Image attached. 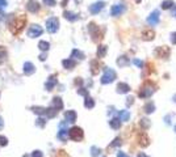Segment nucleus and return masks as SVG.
I'll list each match as a JSON object with an SVG mask.
<instances>
[{"label":"nucleus","instance_id":"0eeeda50","mask_svg":"<svg viewBox=\"0 0 176 157\" xmlns=\"http://www.w3.org/2000/svg\"><path fill=\"white\" fill-rule=\"evenodd\" d=\"M170 54H171V51L167 46H159V47H156V50H155V55L158 56V58L167 59L168 56H170Z\"/></svg>","mask_w":176,"mask_h":157},{"label":"nucleus","instance_id":"bf43d9fd","mask_svg":"<svg viewBox=\"0 0 176 157\" xmlns=\"http://www.w3.org/2000/svg\"><path fill=\"white\" fill-rule=\"evenodd\" d=\"M175 131H176V124H175Z\"/></svg>","mask_w":176,"mask_h":157},{"label":"nucleus","instance_id":"4d7b16f0","mask_svg":"<svg viewBox=\"0 0 176 157\" xmlns=\"http://www.w3.org/2000/svg\"><path fill=\"white\" fill-rule=\"evenodd\" d=\"M67 1H69V0H63V1H62V5H64V4H66V3Z\"/></svg>","mask_w":176,"mask_h":157},{"label":"nucleus","instance_id":"3c124183","mask_svg":"<svg viewBox=\"0 0 176 157\" xmlns=\"http://www.w3.org/2000/svg\"><path fill=\"white\" fill-rule=\"evenodd\" d=\"M38 58H39V60H42V62H44V60L46 59V54H45V51H44V54H41V55L38 56Z\"/></svg>","mask_w":176,"mask_h":157},{"label":"nucleus","instance_id":"20e7f679","mask_svg":"<svg viewBox=\"0 0 176 157\" xmlns=\"http://www.w3.org/2000/svg\"><path fill=\"white\" fill-rule=\"evenodd\" d=\"M84 136V132H83V130H82L80 127H71L70 130H69V138L71 139V140H74V141H80L82 139H83Z\"/></svg>","mask_w":176,"mask_h":157},{"label":"nucleus","instance_id":"4c0bfd02","mask_svg":"<svg viewBox=\"0 0 176 157\" xmlns=\"http://www.w3.org/2000/svg\"><path fill=\"white\" fill-rule=\"evenodd\" d=\"M7 145H8V139L0 135V147H7Z\"/></svg>","mask_w":176,"mask_h":157},{"label":"nucleus","instance_id":"864d4df0","mask_svg":"<svg viewBox=\"0 0 176 157\" xmlns=\"http://www.w3.org/2000/svg\"><path fill=\"white\" fill-rule=\"evenodd\" d=\"M172 16L176 19V7H174V8H172Z\"/></svg>","mask_w":176,"mask_h":157},{"label":"nucleus","instance_id":"1a4fd4ad","mask_svg":"<svg viewBox=\"0 0 176 157\" xmlns=\"http://www.w3.org/2000/svg\"><path fill=\"white\" fill-rule=\"evenodd\" d=\"M125 12V7L122 4H114L112 8H110V15L112 16H120Z\"/></svg>","mask_w":176,"mask_h":157},{"label":"nucleus","instance_id":"a18cd8bd","mask_svg":"<svg viewBox=\"0 0 176 157\" xmlns=\"http://www.w3.org/2000/svg\"><path fill=\"white\" fill-rule=\"evenodd\" d=\"M126 99H128V101H126V105H128V106H130L131 103L134 102V97H128Z\"/></svg>","mask_w":176,"mask_h":157},{"label":"nucleus","instance_id":"79ce46f5","mask_svg":"<svg viewBox=\"0 0 176 157\" xmlns=\"http://www.w3.org/2000/svg\"><path fill=\"white\" fill-rule=\"evenodd\" d=\"M133 64H135L137 67H139V68H143V62L139 59H133Z\"/></svg>","mask_w":176,"mask_h":157},{"label":"nucleus","instance_id":"c03bdc74","mask_svg":"<svg viewBox=\"0 0 176 157\" xmlns=\"http://www.w3.org/2000/svg\"><path fill=\"white\" fill-rule=\"evenodd\" d=\"M32 157H44V155H42L41 151H34L32 153Z\"/></svg>","mask_w":176,"mask_h":157},{"label":"nucleus","instance_id":"6ab92c4d","mask_svg":"<svg viewBox=\"0 0 176 157\" xmlns=\"http://www.w3.org/2000/svg\"><path fill=\"white\" fill-rule=\"evenodd\" d=\"M71 58H73V59H78V60H83V59L85 58V55L80 51V50L74 49L73 52H71Z\"/></svg>","mask_w":176,"mask_h":157},{"label":"nucleus","instance_id":"6e6d98bb","mask_svg":"<svg viewBox=\"0 0 176 157\" xmlns=\"http://www.w3.org/2000/svg\"><path fill=\"white\" fill-rule=\"evenodd\" d=\"M138 157H150V156H147L146 153H139V155H138Z\"/></svg>","mask_w":176,"mask_h":157},{"label":"nucleus","instance_id":"473e14b6","mask_svg":"<svg viewBox=\"0 0 176 157\" xmlns=\"http://www.w3.org/2000/svg\"><path fill=\"white\" fill-rule=\"evenodd\" d=\"M38 49L41 50V51H45L46 52L50 49V43H49V42H46V41H41L38 43Z\"/></svg>","mask_w":176,"mask_h":157},{"label":"nucleus","instance_id":"f257e3e1","mask_svg":"<svg viewBox=\"0 0 176 157\" xmlns=\"http://www.w3.org/2000/svg\"><path fill=\"white\" fill-rule=\"evenodd\" d=\"M154 92H155V85H154V83H151V81H146V83L141 87V89H139L138 96L141 98H149V97L153 96Z\"/></svg>","mask_w":176,"mask_h":157},{"label":"nucleus","instance_id":"e433bc0d","mask_svg":"<svg viewBox=\"0 0 176 157\" xmlns=\"http://www.w3.org/2000/svg\"><path fill=\"white\" fill-rule=\"evenodd\" d=\"M7 59V50L0 46V60H5Z\"/></svg>","mask_w":176,"mask_h":157},{"label":"nucleus","instance_id":"f03ea898","mask_svg":"<svg viewBox=\"0 0 176 157\" xmlns=\"http://www.w3.org/2000/svg\"><path fill=\"white\" fill-rule=\"evenodd\" d=\"M25 24H26V17L25 16H19L17 19H15V21L11 25V31H12V34H15V35L19 34L20 31L24 29Z\"/></svg>","mask_w":176,"mask_h":157},{"label":"nucleus","instance_id":"2f4dec72","mask_svg":"<svg viewBox=\"0 0 176 157\" xmlns=\"http://www.w3.org/2000/svg\"><path fill=\"white\" fill-rule=\"evenodd\" d=\"M107 46H104V45H100L99 47H97V56L99 58H104V56L107 55Z\"/></svg>","mask_w":176,"mask_h":157},{"label":"nucleus","instance_id":"b1692460","mask_svg":"<svg viewBox=\"0 0 176 157\" xmlns=\"http://www.w3.org/2000/svg\"><path fill=\"white\" fill-rule=\"evenodd\" d=\"M63 16H64V19L71 21V22H74V21L78 20V15H75L74 12H70V10H66V12L63 13Z\"/></svg>","mask_w":176,"mask_h":157},{"label":"nucleus","instance_id":"f3484780","mask_svg":"<svg viewBox=\"0 0 176 157\" xmlns=\"http://www.w3.org/2000/svg\"><path fill=\"white\" fill-rule=\"evenodd\" d=\"M129 92H130V87L126 83H120L117 85V93L125 94V93H129Z\"/></svg>","mask_w":176,"mask_h":157},{"label":"nucleus","instance_id":"8fccbe9b","mask_svg":"<svg viewBox=\"0 0 176 157\" xmlns=\"http://www.w3.org/2000/svg\"><path fill=\"white\" fill-rule=\"evenodd\" d=\"M117 157H130V156H128L126 153H124V152H118L117 153Z\"/></svg>","mask_w":176,"mask_h":157},{"label":"nucleus","instance_id":"ddd939ff","mask_svg":"<svg viewBox=\"0 0 176 157\" xmlns=\"http://www.w3.org/2000/svg\"><path fill=\"white\" fill-rule=\"evenodd\" d=\"M26 9L32 13H36L39 10V4L37 1H34V0H29V1L26 3Z\"/></svg>","mask_w":176,"mask_h":157},{"label":"nucleus","instance_id":"dca6fc26","mask_svg":"<svg viewBox=\"0 0 176 157\" xmlns=\"http://www.w3.org/2000/svg\"><path fill=\"white\" fill-rule=\"evenodd\" d=\"M64 119L69 123H74L75 120H76V113H75L74 110H67V111L64 113Z\"/></svg>","mask_w":176,"mask_h":157},{"label":"nucleus","instance_id":"c9c22d12","mask_svg":"<svg viewBox=\"0 0 176 157\" xmlns=\"http://www.w3.org/2000/svg\"><path fill=\"white\" fill-rule=\"evenodd\" d=\"M141 127L143 128V130H147V128L150 127V120H149V119H146V118L141 119Z\"/></svg>","mask_w":176,"mask_h":157},{"label":"nucleus","instance_id":"9b49d317","mask_svg":"<svg viewBox=\"0 0 176 157\" xmlns=\"http://www.w3.org/2000/svg\"><path fill=\"white\" fill-rule=\"evenodd\" d=\"M104 5H105V3L104 1H97L95 3V4H92L89 7V12L92 13V15H97V13L104 8Z\"/></svg>","mask_w":176,"mask_h":157},{"label":"nucleus","instance_id":"4468645a","mask_svg":"<svg viewBox=\"0 0 176 157\" xmlns=\"http://www.w3.org/2000/svg\"><path fill=\"white\" fill-rule=\"evenodd\" d=\"M147 22L150 25H156L159 22V12H158V10H154L151 15L147 17Z\"/></svg>","mask_w":176,"mask_h":157},{"label":"nucleus","instance_id":"7ed1b4c3","mask_svg":"<svg viewBox=\"0 0 176 157\" xmlns=\"http://www.w3.org/2000/svg\"><path fill=\"white\" fill-rule=\"evenodd\" d=\"M117 78V75L116 72L112 70V68H104V75L101 76V78H100V81H101V84H110V83H113L114 80Z\"/></svg>","mask_w":176,"mask_h":157},{"label":"nucleus","instance_id":"a878e982","mask_svg":"<svg viewBox=\"0 0 176 157\" xmlns=\"http://www.w3.org/2000/svg\"><path fill=\"white\" fill-rule=\"evenodd\" d=\"M118 117H120V119L122 120V122H128V120L130 119V113H129L128 110H121V111L118 113Z\"/></svg>","mask_w":176,"mask_h":157},{"label":"nucleus","instance_id":"a19ab883","mask_svg":"<svg viewBox=\"0 0 176 157\" xmlns=\"http://www.w3.org/2000/svg\"><path fill=\"white\" fill-rule=\"evenodd\" d=\"M78 94L87 97V96H88V90H87V89H84V88H79V89H78Z\"/></svg>","mask_w":176,"mask_h":157},{"label":"nucleus","instance_id":"412c9836","mask_svg":"<svg viewBox=\"0 0 176 157\" xmlns=\"http://www.w3.org/2000/svg\"><path fill=\"white\" fill-rule=\"evenodd\" d=\"M155 37V33H154V30L149 29V30H145L142 33V39H145V41H151Z\"/></svg>","mask_w":176,"mask_h":157},{"label":"nucleus","instance_id":"4be33fe9","mask_svg":"<svg viewBox=\"0 0 176 157\" xmlns=\"http://www.w3.org/2000/svg\"><path fill=\"white\" fill-rule=\"evenodd\" d=\"M99 71H100L99 60H92V62H91V72H92V75H97Z\"/></svg>","mask_w":176,"mask_h":157},{"label":"nucleus","instance_id":"09e8293b","mask_svg":"<svg viewBox=\"0 0 176 157\" xmlns=\"http://www.w3.org/2000/svg\"><path fill=\"white\" fill-rule=\"evenodd\" d=\"M75 84H76V85H82V84H83V80H82L80 77H76V80H75Z\"/></svg>","mask_w":176,"mask_h":157},{"label":"nucleus","instance_id":"c85d7f7f","mask_svg":"<svg viewBox=\"0 0 176 157\" xmlns=\"http://www.w3.org/2000/svg\"><path fill=\"white\" fill-rule=\"evenodd\" d=\"M57 113H58V110H57L55 108H48V109H46L45 117L46 118H54V117L57 115Z\"/></svg>","mask_w":176,"mask_h":157},{"label":"nucleus","instance_id":"c756f323","mask_svg":"<svg viewBox=\"0 0 176 157\" xmlns=\"http://www.w3.org/2000/svg\"><path fill=\"white\" fill-rule=\"evenodd\" d=\"M84 106L87 109H92L93 106H95V101H93V98L92 97H89V96H87L84 99Z\"/></svg>","mask_w":176,"mask_h":157},{"label":"nucleus","instance_id":"f704fd0d","mask_svg":"<svg viewBox=\"0 0 176 157\" xmlns=\"http://www.w3.org/2000/svg\"><path fill=\"white\" fill-rule=\"evenodd\" d=\"M100 153H101V149L100 148H97V147H91V156H93V157H97V156H100Z\"/></svg>","mask_w":176,"mask_h":157},{"label":"nucleus","instance_id":"a211bd4d","mask_svg":"<svg viewBox=\"0 0 176 157\" xmlns=\"http://www.w3.org/2000/svg\"><path fill=\"white\" fill-rule=\"evenodd\" d=\"M62 66L66 70H73V68H75L76 63H75V60L73 58H71V59H64V60H62Z\"/></svg>","mask_w":176,"mask_h":157},{"label":"nucleus","instance_id":"9d476101","mask_svg":"<svg viewBox=\"0 0 176 157\" xmlns=\"http://www.w3.org/2000/svg\"><path fill=\"white\" fill-rule=\"evenodd\" d=\"M138 144L141 145V147H147V145L150 144V139L149 136H147V134L146 132H141L138 135Z\"/></svg>","mask_w":176,"mask_h":157},{"label":"nucleus","instance_id":"423d86ee","mask_svg":"<svg viewBox=\"0 0 176 157\" xmlns=\"http://www.w3.org/2000/svg\"><path fill=\"white\" fill-rule=\"evenodd\" d=\"M88 30H89V33H91V35H92V39L95 42H97L99 39L103 38L101 37V31H100L99 26H96V24H93V22L89 24L88 25Z\"/></svg>","mask_w":176,"mask_h":157},{"label":"nucleus","instance_id":"052dcab7","mask_svg":"<svg viewBox=\"0 0 176 157\" xmlns=\"http://www.w3.org/2000/svg\"><path fill=\"white\" fill-rule=\"evenodd\" d=\"M137 1H139V0H137Z\"/></svg>","mask_w":176,"mask_h":157},{"label":"nucleus","instance_id":"7c9ffc66","mask_svg":"<svg viewBox=\"0 0 176 157\" xmlns=\"http://www.w3.org/2000/svg\"><path fill=\"white\" fill-rule=\"evenodd\" d=\"M143 110L146 111V114H151L153 111H155V105H154V102H149L145 105V108Z\"/></svg>","mask_w":176,"mask_h":157},{"label":"nucleus","instance_id":"58836bf2","mask_svg":"<svg viewBox=\"0 0 176 157\" xmlns=\"http://www.w3.org/2000/svg\"><path fill=\"white\" fill-rule=\"evenodd\" d=\"M121 144H122V141H121V139L120 138H116V139H114V140L112 141V144H110V147H120V145Z\"/></svg>","mask_w":176,"mask_h":157},{"label":"nucleus","instance_id":"bb28decb","mask_svg":"<svg viewBox=\"0 0 176 157\" xmlns=\"http://www.w3.org/2000/svg\"><path fill=\"white\" fill-rule=\"evenodd\" d=\"M58 138L62 141H67V138H69V134H67V128H59Z\"/></svg>","mask_w":176,"mask_h":157},{"label":"nucleus","instance_id":"aec40b11","mask_svg":"<svg viewBox=\"0 0 176 157\" xmlns=\"http://www.w3.org/2000/svg\"><path fill=\"white\" fill-rule=\"evenodd\" d=\"M53 108H55L57 110H62L63 109V101L60 97H54L53 98Z\"/></svg>","mask_w":176,"mask_h":157},{"label":"nucleus","instance_id":"13d9d810","mask_svg":"<svg viewBox=\"0 0 176 157\" xmlns=\"http://www.w3.org/2000/svg\"><path fill=\"white\" fill-rule=\"evenodd\" d=\"M174 101H176V96H174Z\"/></svg>","mask_w":176,"mask_h":157},{"label":"nucleus","instance_id":"2eb2a0df","mask_svg":"<svg viewBox=\"0 0 176 157\" xmlns=\"http://www.w3.org/2000/svg\"><path fill=\"white\" fill-rule=\"evenodd\" d=\"M34 72H36L34 64L30 63V62H25V64H24V73L29 76V75H33Z\"/></svg>","mask_w":176,"mask_h":157},{"label":"nucleus","instance_id":"37998d69","mask_svg":"<svg viewBox=\"0 0 176 157\" xmlns=\"http://www.w3.org/2000/svg\"><path fill=\"white\" fill-rule=\"evenodd\" d=\"M44 4L48 7H54L55 5V0H44Z\"/></svg>","mask_w":176,"mask_h":157},{"label":"nucleus","instance_id":"39448f33","mask_svg":"<svg viewBox=\"0 0 176 157\" xmlns=\"http://www.w3.org/2000/svg\"><path fill=\"white\" fill-rule=\"evenodd\" d=\"M59 29V20L57 19V17H50V19L46 21V30L49 31V33H57Z\"/></svg>","mask_w":176,"mask_h":157},{"label":"nucleus","instance_id":"72a5a7b5","mask_svg":"<svg viewBox=\"0 0 176 157\" xmlns=\"http://www.w3.org/2000/svg\"><path fill=\"white\" fill-rule=\"evenodd\" d=\"M172 5H175L174 0H164V1L162 3V8L163 9H170V8H172Z\"/></svg>","mask_w":176,"mask_h":157},{"label":"nucleus","instance_id":"6e6552de","mask_svg":"<svg viewBox=\"0 0 176 157\" xmlns=\"http://www.w3.org/2000/svg\"><path fill=\"white\" fill-rule=\"evenodd\" d=\"M42 34V28L39 25H32L28 30V37L30 38H37Z\"/></svg>","mask_w":176,"mask_h":157},{"label":"nucleus","instance_id":"f8f14e48","mask_svg":"<svg viewBox=\"0 0 176 157\" xmlns=\"http://www.w3.org/2000/svg\"><path fill=\"white\" fill-rule=\"evenodd\" d=\"M55 85H57V75H51L48 78V81L45 83V88H46V90H53V88Z\"/></svg>","mask_w":176,"mask_h":157},{"label":"nucleus","instance_id":"5701e85b","mask_svg":"<svg viewBox=\"0 0 176 157\" xmlns=\"http://www.w3.org/2000/svg\"><path fill=\"white\" fill-rule=\"evenodd\" d=\"M109 126L113 128V130H118L121 127V119L120 118H113V119L109 120Z\"/></svg>","mask_w":176,"mask_h":157},{"label":"nucleus","instance_id":"603ef678","mask_svg":"<svg viewBox=\"0 0 176 157\" xmlns=\"http://www.w3.org/2000/svg\"><path fill=\"white\" fill-rule=\"evenodd\" d=\"M3 126H4V120H3V118L0 117V130L3 128Z\"/></svg>","mask_w":176,"mask_h":157},{"label":"nucleus","instance_id":"cd10ccee","mask_svg":"<svg viewBox=\"0 0 176 157\" xmlns=\"http://www.w3.org/2000/svg\"><path fill=\"white\" fill-rule=\"evenodd\" d=\"M32 111L34 114H38V115H45L46 114V108H41V106H33L32 108Z\"/></svg>","mask_w":176,"mask_h":157},{"label":"nucleus","instance_id":"393cba45","mask_svg":"<svg viewBox=\"0 0 176 157\" xmlns=\"http://www.w3.org/2000/svg\"><path fill=\"white\" fill-rule=\"evenodd\" d=\"M117 64L120 67H128L129 64H130V60H129V58H126V56H120V58L117 59Z\"/></svg>","mask_w":176,"mask_h":157},{"label":"nucleus","instance_id":"49530a36","mask_svg":"<svg viewBox=\"0 0 176 157\" xmlns=\"http://www.w3.org/2000/svg\"><path fill=\"white\" fill-rule=\"evenodd\" d=\"M171 42H172L174 45H176V31L171 34Z\"/></svg>","mask_w":176,"mask_h":157},{"label":"nucleus","instance_id":"5fc2aeb1","mask_svg":"<svg viewBox=\"0 0 176 157\" xmlns=\"http://www.w3.org/2000/svg\"><path fill=\"white\" fill-rule=\"evenodd\" d=\"M3 17H4V12H3V10H2V8H0V20H2Z\"/></svg>","mask_w":176,"mask_h":157},{"label":"nucleus","instance_id":"ea45409f","mask_svg":"<svg viewBox=\"0 0 176 157\" xmlns=\"http://www.w3.org/2000/svg\"><path fill=\"white\" fill-rule=\"evenodd\" d=\"M46 123V119H44V118H38L37 120H36V124H37L38 127H44Z\"/></svg>","mask_w":176,"mask_h":157},{"label":"nucleus","instance_id":"de8ad7c7","mask_svg":"<svg viewBox=\"0 0 176 157\" xmlns=\"http://www.w3.org/2000/svg\"><path fill=\"white\" fill-rule=\"evenodd\" d=\"M7 7V0H0V8H5Z\"/></svg>","mask_w":176,"mask_h":157}]
</instances>
